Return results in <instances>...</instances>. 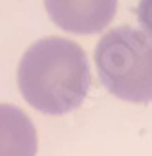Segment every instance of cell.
Returning <instances> with one entry per match:
<instances>
[{
    "label": "cell",
    "mask_w": 152,
    "mask_h": 156,
    "mask_svg": "<svg viewBox=\"0 0 152 156\" xmlns=\"http://www.w3.org/2000/svg\"><path fill=\"white\" fill-rule=\"evenodd\" d=\"M38 134L32 119L16 105L0 103V156H36Z\"/></svg>",
    "instance_id": "277c9868"
},
{
    "label": "cell",
    "mask_w": 152,
    "mask_h": 156,
    "mask_svg": "<svg viewBox=\"0 0 152 156\" xmlns=\"http://www.w3.org/2000/svg\"><path fill=\"white\" fill-rule=\"evenodd\" d=\"M103 87L130 103L152 101V38L130 26L109 30L95 48Z\"/></svg>",
    "instance_id": "7a4b0ae2"
},
{
    "label": "cell",
    "mask_w": 152,
    "mask_h": 156,
    "mask_svg": "<svg viewBox=\"0 0 152 156\" xmlns=\"http://www.w3.org/2000/svg\"><path fill=\"white\" fill-rule=\"evenodd\" d=\"M51 22L71 34H95L115 18L117 0H44Z\"/></svg>",
    "instance_id": "3957f363"
},
{
    "label": "cell",
    "mask_w": 152,
    "mask_h": 156,
    "mask_svg": "<svg viewBox=\"0 0 152 156\" xmlns=\"http://www.w3.org/2000/svg\"><path fill=\"white\" fill-rule=\"evenodd\" d=\"M22 97L46 115L77 109L91 87V69L83 48L67 38L50 36L32 44L18 65Z\"/></svg>",
    "instance_id": "6da1fadb"
},
{
    "label": "cell",
    "mask_w": 152,
    "mask_h": 156,
    "mask_svg": "<svg viewBox=\"0 0 152 156\" xmlns=\"http://www.w3.org/2000/svg\"><path fill=\"white\" fill-rule=\"evenodd\" d=\"M136 18L146 36L152 38V0H140L136 8Z\"/></svg>",
    "instance_id": "5b68a950"
}]
</instances>
